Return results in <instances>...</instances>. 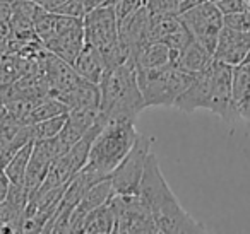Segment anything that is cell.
<instances>
[{
  "mask_svg": "<svg viewBox=\"0 0 250 234\" xmlns=\"http://www.w3.org/2000/svg\"><path fill=\"white\" fill-rule=\"evenodd\" d=\"M139 195L149 207L153 219L160 234H201L208 233L206 226L195 220L184 207L180 205L170 188L158 157L153 151L146 159V168L141 179Z\"/></svg>",
  "mask_w": 250,
  "mask_h": 234,
  "instance_id": "cell-1",
  "label": "cell"
},
{
  "mask_svg": "<svg viewBox=\"0 0 250 234\" xmlns=\"http://www.w3.org/2000/svg\"><path fill=\"white\" fill-rule=\"evenodd\" d=\"M100 113L106 121L134 120L146 110L137 82V65L132 58L113 69H106L100 84Z\"/></svg>",
  "mask_w": 250,
  "mask_h": 234,
  "instance_id": "cell-2",
  "label": "cell"
},
{
  "mask_svg": "<svg viewBox=\"0 0 250 234\" xmlns=\"http://www.w3.org/2000/svg\"><path fill=\"white\" fill-rule=\"evenodd\" d=\"M139 132L134 120H110L103 125L91 145L89 157L83 169L96 178H110L111 171L134 147Z\"/></svg>",
  "mask_w": 250,
  "mask_h": 234,
  "instance_id": "cell-3",
  "label": "cell"
},
{
  "mask_svg": "<svg viewBox=\"0 0 250 234\" xmlns=\"http://www.w3.org/2000/svg\"><path fill=\"white\" fill-rule=\"evenodd\" d=\"M195 74L185 72L175 65L144 69L137 67V82L146 108L173 106L175 99L188 87Z\"/></svg>",
  "mask_w": 250,
  "mask_h": 234,
  "instance_id": "cell-4",
  "label": "cell"
},
{
  "mask_svg": "<svg viewBox=\"0 0 250 234\" xmlns=\"http://www.w3.org/2000/svg\"><path fill=\"white\" fill-rule=\"evenodd\" d=\"M108 203L115 215V234H160L153 214L139 193L113 195Z\"/></svg>",
  "mask_w": 250,
  "mask_h": 234,
  "instance_id": "cell-5",
  "label": "cell"
},
{
  "mask_svg": "<svg viewBox=\"0 0 250 234\" xmlns=\"http://www.w3.org/2000/svg\"><path fill=\"white\" fill-rule=\"evenodd\" d=\"M151 152V138L139 135L134 147L125 156L124 161L111 171L110 181L115 195H134L139 193L141 179L146 168V159Z\"/></svg>",
  "mask_w": 250,
  "mask_h": 234,
  "instance_id": "cell-6",
  "label": "cell"
},
{
  "mask_svg": "<svg viewBox=\"0 0 250 234\" xmlns=\"http://www.w3.org/2000/svg\"><path fill=\"white\" fill-rule=\"evenodd\" d=\"M180 18L184 21V24L187 26L192 38L214 55L219 35H221L223 28H225L223 14L218 9V5L212 0H209V2H204V4L197 5V7L180 12Z\"/></svg>",
  "mask_w": 250,
  "mask_h": 234,
  "instance_id": "cell-7",
  "label": "cell"
},
{
  "mask_svg": "<svg viewBox=\"0 0 250 234\" xmlns=\"http://www.w3.org/2000/svg\"><path fill=\"white\" fill-rule=\"evenodd\" d=\"M84 39L103 53L118 41V22L113 5H100L83 18Z\"/></svg>",
  "mask_w": 250,
  "mask_h": 234,
  "instance_id": "cell-8",
  "label": "cell"
},
{
  "mask_svg": "<svg viewBox=\"0 0 250 234\" xmlns=\"http://www.w3.org/2000/svg\"><path fill=\"white\" fill-rule=\"evenodd\" d=\"M209 70L212 76V96L209 111L218 115L226 123H231L238 118L233 101V67L214 58Z\"/></svg>",
  "mask_w": 250,
  "mask_h": 234,
  "instance_id": "cell-9",
  "label": "cell"
},
{
  "mask_svg": "<svg viewBox=\"0 0 250 234\" xmlns=\"http://www.w3.org/2000/svg\"><path fill=\"white\" fill-rule=\"evenodd\" d=\"M43 70H45L46 80L50 84V96H57V94L67 93L77 87L84 80V77L79 76L72 63L65 62L63 58L57 57L55 53L46 52L42 57Z\"/></svg>",
  "mask_w": 250,
  "mask_h": 234,
  "instance_id": "cell-10",
  "label": "cell"
},
{
  "mask_svg": "<svg viewBox=\"0 0 250 234\" xmlns=\"http://www.w3.org/2000/svg\"><path fill=\"white\" fill-rule=\"evenodd\" d=\"M149 22H151V12L146 5L125 18L124 21L118 22V39L124 43L132 53V58L136 53L143 48L147 41L149 35Z\"/></svg>",
  "mask_w": 250,
  "mask_h": 234,
  "instance_id": "cell-11",
  "label": "cell"
},
{
  "mask_svg": "<svg viewBox=\"0 0 250 234\" xmlns=\"http://www.w3.org/2000/svg\"><path fill=\"white\" fill-rule=\"evenodd\" d=\"M212 96V76L211 70H204L201 74H195L194 80L188 84V87L175 99L173 106L185 113H192L197 110H209Z\"/></svg>",
  "mask_w": 250,
  "mask_h": 234,
  "instance_id": "cell-12",
  "label": "cell"
},
{
  "mask_svg": "<svg viewBox=\"0 0 250 234\" xmlns=\"http://www.w3.org/2000/svg\"><path fill=\"white\" fill-rule=\"evenodd\" d=\"M250 52V35L249 33L235 31L231 28H223L219 35L218 45L214 50V58L223 63L236 67L245 60Z\"/></svg>",
  "mask_w": 250,
  "mask_h": 234,
  "instance_id": "cell-13",
  "label": "cell"
},
{
  "mask_svg": "<svg viewBox=\"0 0 250 234\" xmlns=\"http://www.w3.org/2000/svg\"><path fill=\"white\" fill-rule=\"evenodd\" d=\"M55 159L52 147L48 144V138L43 140H35V147H33V154L29 159L28 169H26L24 176V186L28 188L29 195H35L38 192V188L42 186L43 179H45L48 168L52 164V161Z\"/></svg>",
  "mask_w": 250,
  "mask_h": 234,
  "instance_id": "cell-14",
  "label": "cell"
},
{
  "mask_svg": "<svg viewBox=\"0 0 250 234\" xmlns=\"http://www.w3.org/2000/svg\"><path fill=\"white\" fill-rule=\"evenodd\" d=\"M84 45H86V39H84V26L83 21H81L79 24L72 26L60 36L46 41L43 46H45L46 52L55 53L57 57H60V58H63L65 62L74 65V62H76L81 50L84 48Z\"/></svg>",
  "mask_w": 250,
  "mask_h": 234,
  "instance_id": "cell-15",
  "label": "cell"
},
{
  "mask_svg": "<svg viewBox=\"0 0 250 234\" xmlns=\"http://www.w3.org/2000/svg\"><path fill=\"white\" fill-rule=\"evenodd\" d=\"M212 62H214V55L208 48H204L201 43L192 38L180 52H177L173 65L185 70V72L201 74L204 70H208Z\"/></svg>",
  "mask_w": 250,
  "mask_h": 234,
  "instance_id": "cell-16",
  "label": "cell"
},
{
  "mask_svg": "<svg viewBox=\"0 0 250 234\" xmlns=\"http://www.w3.org/2000/svg\"><path fill=\"white\" fill-rule=\"evenodd\" d=\"M81 21L83 19L79 18H69V16L55 14V12H50L46 9H43L35 19V33L40 41L45 45L46 41L60 36L67 29L72 28V26L79 24Z\"/></svg>",
  "mask_w": 250,
  "mask_h": 234,
  "instance_id": "cell-17",
  "label": "cell"
},
{
  "mask_svg": "<svg viewBox=\"0 0 250 234\" xmlns=\"http://www.w3.org/2000/svg\"><path fill=\"white\" fill-rule=\"evenodd\" d=\"M57 99H60L70 110H81V108H100V87L84 79L77 87L67 93L57 94Z\"/></svg>",
  "mask_w": 250,
  "mask_h": 234,
  "instance_id": "cell-18",
  "label": "cell"
},
{
  "mask_svg": "<svg viewBox=\"0 0 250 234\" xmlns=\"http://www.w3.org/2000/svg\"><path fill=\"white\" fill-rule=\"evenodd\" d=\"M74 69L86 80H89L93 84H100L101 77H103L104 70H106V65H104V60L101 57L100 50L94 48L89 43H86L84 48L81 50V53L77 55L76 62H74Z\"/></svg>",
  "mask_w": 250,
  "mask_h": 234,
  "instance_id": "cell-19",
  "label": "cell"
},
{
  "mask_svg": "<svg viewBox=\"0 0 250 234\" xmlns=\"http://www.w3.org/2000/svg\"><path fill=\"white\" fill-rule=\"evenodd\" d=\"M175 57H177V52H173L168 45L161 41H149L136 53L134 62L137 67L156 69V67L173 65Z\"/></svg>",
  "mask_w": 250,
  "mask_h": 234,
  "instance_id": "cell-20",
  "label": "cell"
},
{
  "mask_svg": "<svg viewBox=\"0 0 250 234\" xmlns=\"http://www.w3.org/2000/svg\"><path fill=\"white\" fill-rule=\"evenodd\" d=\"M115 226V215L111 210L110 203L94 209L93 212H89L84 220L83 233L86 234H110L113 233Z\"/></svg>",
  "mask_w": 250,
  "mask_h": 234,
  "instance_id": "cell-21",
  "label": "cell"
},
{
  "mask_svg": "<svg viewBox=\"0 0 250 234\" xmlns=\"http://www.w3.org/2000/svg\"><path fill=\"white\" fill-rule=\"evenodd\" d=\"M63 113H69V108L60 99H57V98L46 96L33 106V110L29 111L28 117H26L24 125L38 123V121L48 120V118L59 117V115H63Z\"/></svg>",
  "mask_w": 250,
  "mask_h": 234,
  "instance_id": "cell-22",
  "label": "cell"
},
{
  "mask_svg": "<svg viewBox=\"0 0 250 234\" xmlns=\"http://www.w3.org/2000/svg\"><path fill=\"white\" fill-rule=\"evenodd\" d=\"M33 147H35V140H29L28 144H24L18 152H16V156L4 168L5 175H7V178L11 183H24L26 169H28L29 159H31Z\"/></svg>",
  "mask_w": 250,
  "mask_h": 234,
  "instance_id": "cell-23",
  "label": "cell"
},
{
  "mask_svg": "<svg viewBox=\"0 0 250 234\" xmlns=\"http://www.w3.org/2000/svg\"><path fill=\"white\" fill-rule=\"evenodd\" d=\"M67 115L69 113H63V115H59V117H53V118H48V120L33 123L31 130H33V137H35V140H43V138L55 137V135L63 128V125H65Z\"/></svg>",
  "mask_w": 250,
  "mask_h": 234,
  "instance_id": "cell-24",
  "label": "cell"
},
{
  "mask_svg": "<svg viewBox=\"0 0 250 234\" xmlns=\"http://www.w3.org/2000/svg\"><path fill=\"white\" fill-rule=\"evenodd\" d=\"M29 198H31V195H29L24 183H11V185H9V192H7L5 200H7L14 209H18L21 214L24 212Z\"/></svg>",
  "mask_w": 250,
  "mask_h": 234,
  "instance_id": "cell-25",
  "label": "cell"
},
{
  "mask_svg": "<svg viewBox=\"0 0 250 234\" xmlns=\"http://www.w3.org/2000/svg\"><path fill=\"white\" fill-rule=\"evenodd\" d=\"M50 12L69 16V18L83 19L84 14H86V7H84V0H65V2H62L60 5H57V7Z\"/></svg>",
  "mask_w": 250,
  "mask_h": 234,
  "instance_id": "cell-26",
  "label": "cell"
},
{
  "mask_svg": "<svg viewBox=\"0 0 250 234\" xmlns=\"http://www.w3.org/2000/svg\"><path fill=\"white\" fill-rule=\"evenodd\" d=\"M144 5V0H117L113 4L115 16H117V22L124 21L125 18H129L136 11H139Z\"/></svg>",
  "mask_w": 250,
  "mask_h": 234,
  "instance_id": "cell-27",
  "label": "cell"
},
{
  "mask_svg": "<svg viewBox=\"0 0 250 234\" xmlns=\"http://www.w3.org/2000/svg\"><path fill=\"white\" fill-rule=\"evenodd\" d=\"M182 0H146V7L151 14H165V12H178Z\"/></svg>",
  "mask_w": 250,
  "mask_h": 234,
  "instance_id": "cell-28",
  "label": "cell"
},
{
  "mask_svg": "<svg viewBox=\"0 0 250 234\" xmlns=\"http://www.w3.org/2000/svg\"><path fill=\"white\" fill-rule=\"evenodd\" d=\"M214 4L218 5V9L221 11L223 16L236 14V12L247 11L250 7V4L247 0H216Z\"/></svg>",
  "mask_w": 250,
  "mask_h": 234,
  "instance_id": "cell-29",
  "label": "cell"
},
{
  "mask_svg": "<svg viewBox=\"0 0 250 234\" xmlns=\"http://www.w3.org/2000/svg\"><path fill=\"white\" fill-rule=\"evenodd\" d=\"M9 185H11V181H9L7 175H5L4 169L0 168V202H2V200H5V196H7Z\"/></svg>",
  "mask_w": 250,
  "mask_h": 234,
  "instance_id": "cell-30",
  "label": "cell"
},
{
  "mask_svg": "<svg viewBox=\"0 0 250 234\" xmlns=\"http://www.w3.org/2000/svg\"><path fill=\"white\" fill-rule=\"evenodd\" d=\"M108 0H84V7H86V12L87 11H93V9L100 7V5H106Z\"/></svg>",
  "mask_w": 250,
  "mask_h": 234,
  "instance_id": "cell-31",
  "label": "cell"
}]
</instances>
